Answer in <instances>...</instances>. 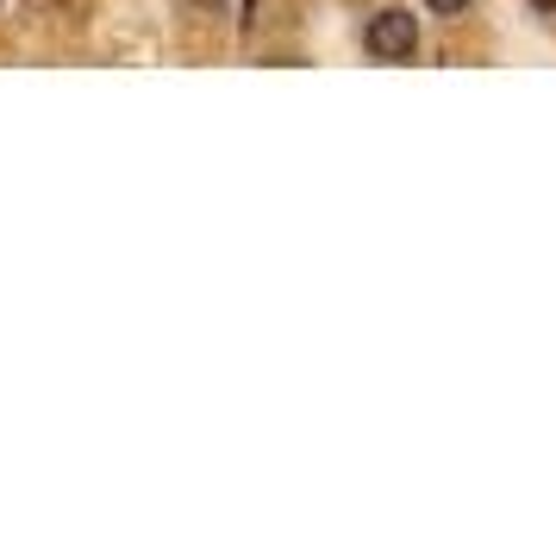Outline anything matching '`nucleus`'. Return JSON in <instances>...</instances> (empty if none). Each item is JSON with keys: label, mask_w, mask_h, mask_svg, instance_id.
<instances>
[{"label": "nucleus", "mask_w": 556, "mask_h": 538, "mask_svg": "<svg viewBox=\"0 0 556 538\" xmlns=\"http://www.w3.org/2000/svg\"><path fill=\"white\" fill-rule=\"evenodd\" d=\"M363 38H369V51H376L381 63H406V57L419 51V26H413V13H406V7H381Z\"/></svg>", "instance_id": "nucleus-1"}, {"label": "nucleus", "mask_w": 556, "mask_h": 538, "mask_svg": "<svg viewBox=\"0 0 556 538\" xmlns=\"http://www.w3.org/2000/svg\"><path fill=\"white\" fill-rule=\"evenodd\" d=\"M431 13H444V20H456V13H469V0H431Z\"/></svg>", "instance_id": "nucleus-2"}, {"label": "nucleus", "mask_w": 556, "mask_h": 538, "mask_svg": "<svg viewBox=\"0 0 556 538\" xmlns=\"http://www.w3.org/2000/svg\"><path fill=\"white\" fill-rule=\"evenodd\" d=\"M531 7H538V13H556V0H531Z\"/></svg>", "instance_id": "nucleus-3"}, {"label": "nucleus", "mask_w": 556, "mask_h": 538, "mask_svg": "<svg viewBox=\"0 0 556 538\" xmlns=\"http://www.w3.org/2000/svg\"><path fill=\"white\" fill-rule=\"evenodd\" d=\"M194 7H213V13H219V7H226V0H194Z\"/></svg>", "instance_id": "nucleus-4"}]
</instances>
